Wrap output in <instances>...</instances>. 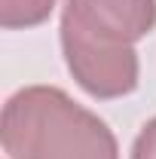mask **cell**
<instances>
[{"mask_svg":"<svg viewBox=\"0 0 156 159\" xmlns=\"http://www.w3.org/2000/svg\"><path fill=\"white\" fill-rule=\"evenodd\" d=\"M0 138L9 159H119L107 122L55 86L19 89L3 107Z\"/></svg>","mask_w":156,"mask_h":159,"instance_id":"cell-1","label":"cell"},{"mask_svg":"<svg viewBox=\"0 0 156 159\" xmlns=\"http://www.w3.org/2000/svg\"><path fill=\"white\" fill-rule=\"evenodd\" d=\"M61 52L77 86L92 98H122L138 86V52L135 46L104 43L80 28L61 21Z\"/></svg>","mask_w":156,"mask_h":159,"instance_id":"cell-2","label":"cell"},{"mask_svg":"<svg viewBox=\"0 0 156 159\" xmlns=\"http://www.w3.org/2000/svg\"><path fill=\"white\" fill-rule=\"evenodd\" d=\"M61 21L104 43L135 46L156 28V0H67Z\"/></svg>","mask_w":156,"mask_h":159,"instance_id":"cell-3","label":"cell"},{"mask_svg":"<svg viewBox=\"0 0 156 159\" xmlns=\"http://www.w3.org/2000/svg\"><path fill=\"white\" fill-rule=\"evenodd\" d=\"M55 0H0V25L6 31L34 28L52 16Z\"/></svg>","mask_w":156,"mask_h":159,"instance_id":"cell-4","label":"cell"},{"mask_svg":"<svg viewBox=\"0 0 156 159\" xmlns=\"http://www.w3.org/2000/svg\"><path fill=\"white\" fill-rule=\"evenodd\" d=\"M132 159H156V116L138 132L132 144Z\"/></svg>","mask_w":156,"mask_h":159,"instance_id":"cell-5","label":"cell"}]
</instances>
